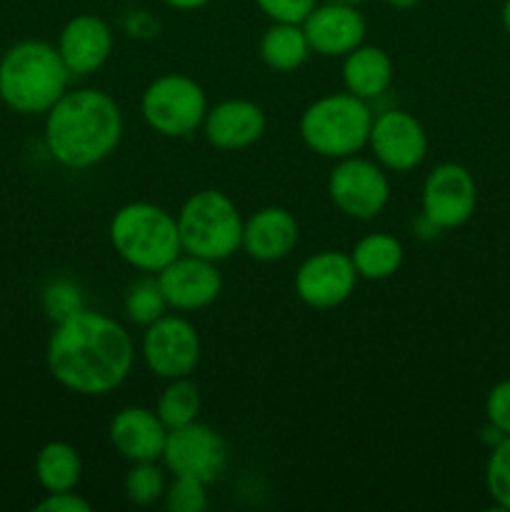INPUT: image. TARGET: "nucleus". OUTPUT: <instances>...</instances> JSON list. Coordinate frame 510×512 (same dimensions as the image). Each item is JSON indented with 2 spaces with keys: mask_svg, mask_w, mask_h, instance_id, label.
<instances>
[{
  "mask_svg": "<svg viewBox=\"0 0 510 512\" xmlns=\"http://www.w3.org/2000/svg\"><path fill=\"white\" fill-rule=\"evenodd\" d=\"M208 108L203 85L183 73L160 75L140 95V115L145 125L163 138L193 135L203 128Z\"/></svg>",
  "mask_w": 510,
  "mask_h": 512,
  "instance_id": "obj_7",
  "label": "nucleus"
},
{
  "mask_svg": "<svg viewBox=\"0 0 510 512\" xmlns=\"http://www.w3.org/2000/svg\"><path fill=\"white\" fill-rule=\"evenodd\" d=\"M340 73H343V88L355 98L370 103L388 93L395 70L393 60L383 48L363 43L345 55Z\"/></svg>",
  "mask_w": 510,
  "mask_h": 512,
  "instance_id": "obj_20",
  "label": "nucleus"
},
{
  "mask_svg": "<svg viewBox=\"0 0 510 512\" xmlns=\"http://www.w3.org/2000/svg\"><path fill=\"white\" fill-rule=\"evenodd\" d=\"M155 278L163 290L168 310L175 313H195L208 308L223 293V275L218 263L188 253L178 255L173 263L155 273Z\"/></svg>",
  "mask_w": 510,
  "mask_h": 512,
  "instance_id": "obj_14",
  "label": "nucleus"
},
{
  "mask_svg": "<svg viewBox=\"0 0 510 512\" xmlns=\"http://www.w3.org/2000/svg\"><path fill=\"white\" fill-rule=\"evenodd\" d=\"M58 48L45 40H20L0 58V100L23 115H45L70 85Z\"/></svg>",
  "mask_w": 510,
  "mask_h": 512,
  "instance_id": "obj_3",
  "label": "nucleus"
},
{
  "mask_svg": "<svg viewBox=\"0 0 510 512\" xmlns=\"http://www.w3.org/2000/svg\"><path fill=\"white\" fill-rule=\"evenodd\" d=\"M38 512H90L93 505L75 490H60V493H48L38 505Z\"/></svg>",
  "mask_w": 510,
  "mask_h": 512,
  "instance_id": "obj_32",
  "label": "nucleus"
},
{
  "mask_svg": "<svg viewBox=\"0 0 510 512\" xmlns=\"http://www.w3.org/2000/svg\"><path fill=\"white\" fill-rule=\"evenodd\" d=\"M500 20H503L505 33L510 35V0H505V3H503V10H500Z\"/></svg>",
  "mask_w": 510,
  "mask_h": 512,
  "instance_id": "obj_36",
  "label": "nucleus"
},
{
  "mask_svg": "<svg viewBox=\"0 0 510 512\" xmlns=\"http://www.w3.org/2000/svg\"><path fill=\"white\" fill-rule=\"evenodd\" d=\"M43 310L55 325L63 323V320L73 318L75 313L85 310L83 290H80L78 283L68 278L53 280L43 290Z\"/></svg>",
  "mask_w": 510,
  "mask_h": 512,
  "instance_id": "obj_27",
  "label": "nucleus"
},
{
  "mask_svg": "<svg viewBox=\"0 0 510 512\" xmlns=\"http://www.w3.org/2000/svg\"><path fill=\"white\" fill-rule=\"evenodd\" d=\"M423 215L438 230L463 228L478 205L473 173L460 163H440L423 180Z\"/></svg>",
  "mask_w": 510,
  "mask_h": 512,
  "instance_id": "obj_11",
  "label": "nucleus"
},
{
  "mask_svg": "<svg viewBox=\"0 0 510 512\" xmlns=\"http://www.w3.org/2000/svg\"><path fill=\"white\" fill-rule=\"evenodd\" d=\"M268 130V115L258 103L245 98H228L208 108L203 133L213 148L245 150L258 143Z\"/></svg>",
  "mask_w": 510,
  "mask_h": 512,
  "instance_id": "obj_17",
  "label": "nucleus"
},
{
  "mask_svg": "<svg viewBox=\"0 0 510 512\" xmlns=\"http://www.w3.org/2000/svg\"><path fill=\"white\" fill-rule=\"evenodd\" d=\"M368 148L373 150L375 163L388 173H410L428 155V133L413 113L390 108L373 115Z\"/></svg>",
  "mask_w": 510,
  "mask_h": 512,
  "instance_id": "obj_12",
  "label": "nucleus"
},
{
  "mask_svg": "<svg viewBox=\"0 0 510 512\" xmlns=\"http://www.w3.org/2000/svg\"><path fill=\"white\" fill-rule=\"evenodd\" d=\"M110 445L130 463H153L163 458L168 428L158 413L143 405L118 410L108 425Z\"/></svg>",
  "mask_w": 510,
  "mask_h": 512,
  "instance_id": "obj_18",
  "label": "nucleus"
},
{
  "mask_svg": "<svg viewBox=\"0 0 510 512\" xmlns=\"http://www.w3.org/2000/svg\"><path fill=\"white\" fill-rule=\"evenodd\" d=\"M45 363L55 383L65 390L100 398L128 380L135 363V345L118 320L85 308L55 325Z\"/></svg>",
  "mask_w": 510,
  "mask_h": 512,
  "instance_id": "obj_1",
  "label": "nucleus"
},
{
  "mask_svg": "<svg viewBox=\"0 0 510 512\" xmlns=\"http://www.w3.org/2000/svg\"><path fill=\"white\" fill-rule=\"evenodd\" d=\"M83 478V458L65 440H50L35 455V480L45 493L75 490Z\"/></svg>",
  "mask_w": 510,
  "mask_h": 512,
  "instance_id": "obj_23",
  "label": "nucleus"
},
{
  "mask_svg": "<svg viewBox=\"0 0 510 512\" xmlns=\"http://www.w3.org/2000/svg\"><path fill=\"white\" fill-rule=\"evenodd\" d=\"M168 8L183 10V13H190V10H200L210 3V0H163Z\"/></svg>",
  "mask_w": 510,
  "mask_h": 512,
  "instance_id": "obj_33",
  "label": "nucleus"
},
{
  "mask_svg": "<svg viewBox=\"0 0 510 512\" xmlns=\"http://www.w3.org/2000/svg\"><path fill=\"white\" fill-rule=\"evenodd\" d=\"M160 460H163L168 473L210 485L220 478V473L228 465V445L218 430L200 423V420H193L183 428L168 430V440H165Z\"/></svg>",
  "mask_w": 510,
  "mask_h": 512,
  "instance_id": "obj_10",
  "label": "nucleus"
},
{
  "mask_svg": "<svg viewBox=\"0 0 510 512\" xmlns=\"http://www.w3.org/2000/svg\"><path fill=\"white\" fill-rule=\"evenodd\" d=\"M155 413L168 430L193 423L200 415V388L190 378L168 380L155 403Z\"/></svg>",
  "mask_w": 510,
  "mask_h": 512,
  "instance_id": "obj_24",
  "label": "nucleus"
},
{
  "mask_svg": "<svg viewBox=\"0 0 510 512\" xmlns=\"http://www.w3.org/2000/svg\"><path fill=\"white\" fill-rule=\"evenodd\" d=\"M485 418L500 433L510 435V378L500 380L490 388L488 398H485Z\"/></svg>",
  "mask_w": 510,
  "mask_h": 512,
  "instance_id": "obj_31",
  "label": "nucleus"
},
{
  "mask_svg": "<svg viewBox=\"0 0 510 512\" xmlns=\"http://www.w3.org/2000/svg\"><path fill=\"white\" fill-rule=\"evenodd\" d=\"M298 240L300 225L295 215L280 205H268L245 220L240 250L258 263H278L293 253Z\"/></svg>",
  "mask_w": 510,
  "mask_h": 512,
  "instance_id": "obj_19",
  "label": "nucleus"
},
{
  "mask_svg": "<svg viewBox=\"0 0 510 512\" xmlns=\"http://www.w3.org/2000/svg\"><path fill=\"white\" fill-rule=\"evenodd\" d=\"M373 110L348 90L313 100L300 115V138L305 148L328 160H343L368 148Z\"/></svg>",
  "mask_w": 510,
  "mask_h": 512,
  "instance_id": "obj_6",
  "label": "nucleus"
},
{
  "mask_svg": "<svg viewBox=\"0 0 510 512\" xmlns=\"http://www.w3.org/2000/svg\"><path fill=\"white\" fill-rule=\"evenodd\" d=\"M328 195L345 218L368 223L390 203L388 170L360 155L335 160L328 175Z\"/></svg>",
  "mask_w": 510,
  "mask_h": 512,
  "instance_id": "obj_8",
  "label": "nucleus"
},
{
  "mask_svg": "<svg viewBox=\"0 0 510 512\" xmlns=\"http://www.w3.org/2000/svg\"><path fill=\"white\" fill-rule=\"evenodd\" d=\"M358 280L350 253L320 250L298 265L293 285L303 305L313 310H333L350 300Z\"/></svg>",
  "mask_w": 510,
  "mask_h": 512,
  "instance_id": "obj_13",
  "label": "nucleus"
},
{
  "mask_svg": "<svg viewBox=\"0 0 510 512\" xmlns=\"http://www.w3.org/2000/svg\"><path fill=\"white\" fill-rule=\"evenodd\" d=\"M108 235L115 253L140 273H160L183 255L175 215L145 200H133L115 210Z\"/></svg>",
  "mask_w": 510,
  "mask_h": 512,
  "instance_id": "obj_4",
  "label": "nucleus"
},
{
  "mask_svg": "<svg viewBox=\"0 0 510 512\" xmlns=\"http://www.w3.org/2000/svg\"><path fill=\"white\" fill-rule=\"evenodd\" d=\"M503 438H505V435L500 433V430L495 428V425H490V423L485 425L483 430H480V440H483V443L488 445V448H495V445H498Z\"/></svg>",
  "mask_w": 510,
  "mask_h": 512,
  "instance_id": "obj_34",
  "label": "nucleus"
},
{
  "mask_svg": "<svg viewBox=\"0 0 510 512\" xmlns=\"http://www.w3.org/2000/svg\"><path fill=\"white\" fill-rule=\"evenodd\" d=\"M125 498L138 508H148L163 500L168 480H165V470L160 468L158 460L153 463H133V468L125 473L123 480Z\"/></svg>",
  "mask_w": 510,
  "mask_h": 512,
  "instance_id": "obj_25",
  "label": "nucleus"
},
{
  "mask_svg": "<svg viewBox=\"0 0 510 512\" xmlns=\"http://www.w3.org/2000/svg\"><path fill=\"white\" fill-rule=\"evenodd\" d=\"M485 488L498 508L510 510V435L490 448L485 463Z\"/></svg>",
  "mask_w": 510,
  "mask_h": 512,
  "instance_id": "obj_28",
  "label": "nucleus"
},
{
  "mask_svg": "<svg viewBox=\"0 0 510 512\" xmlns=\"http://www.w3.org/2000/svg\"><path fill=\"white\" fill-rule=\"evenodd\" d=\"M175 220L183 253L195 258L220 263L243 248L245 218L235 200L223 190L205 188L188 195Z\"/></svg>",
  "mask_w": 510,
  "mask_h": 512,
  "instance_id": "obj_5",
  "label": "nucleus"
},
{
  "mask_svg": "<svg viewBox=\"0 0 510 512\" xmlns=\"http://www.w3.org/2000/svg\"><path fill=\"white\" fill-rule=\"evenodd\" d=\"M385 3H388L390 8H395V10H410V8H415L420 0H385Z\"/></svg>",
  "mask_w": 510,
  "mask_h": 512,
  "instance_id": "obj_35",
  "label": "nucleus"
},
{
  "mask_svg": "<svg viewBox=\"0 0 510 512\" xmlns=\"http://www.w3.org/2000/svg\"><path fill=\"white\" fill-rule=\"evenodd\" d=\"M260 58L275 73H295L310 58V43L303 23H270L260 38Z\"/></svg>",
  "mask_w": 510,
  "mask_h": 512,
  "instance_id": "obj_21",
  "label": "nucleus"
},
{
  "mask_svg": "<svg viewBox=\"0 0 510 512\" xmlns=\"http://www.w3.org/2000/svg\"><path fill=\"white\" fill-rule=\"evenodd\" d=\"M330 3H345V5H363V3H368V0H330Z\"/></svg>",
  "mask_w": 510,
  "mask_h": 512,
  "instance_id": "obj_37",
  "label": "nucleus"
},
{
  "mask_svg": "<svg viewBox=\"0 0 510 512\" xmlns=\"http://www.w3.org/2000/svg\"><path fill=\"white\" fill-rule=\"evenodd\" d=\"M123 110L100 88L68 90L45 113V148L68 170H88L108 160L123 140Z\"/></svg>",
  "mask_w": 510,
  "mask_h": 512,
  "instance_id": "obj_2",
  "label": "nucleus"
},
{
  "mask_svg": "<svg viewBox=\"0 0 510 512\" xmlns=\"http://www.w3.org/2000/svg\"><path fill=\"white\" fill-rule=\"evenodd\" d=\"M320 0H255L270 23H303Z\"/></svg>",
  "mask_w": 510,
  "mask_h": 512,
  "instance_id": "obj_30",
  "label": "nucleus"
},
{
  "mask_svg": "<svg viewBox=\"0 0 510 512\" xmlns=\"http://www.w3.org/2000/svg\"><path fill=\"white\" fill-rule=\"evenodd\" d=\"M350 260L355 273L363 280H388L400 270L405 260V248L395 235L368 233L353 245Z\"/></svg>",
  "mask_w": 510,
  "mask_h": 512,
  "instance_id": "obj_22",
  "label": "nucleus"
},
{
  "mask_svg": "<svg viewBox=\"0 0 510 512\" xmlns=\"http://www.w3.org/2000/svg\"><path fill=\"white\" fill-rule=\"evenodd\" d=\"M123 308L130 323L143 325V328H148L150 323L163 318L165 310H168V303H165L158 278H143L135 285H130Z\"/></svg>",
  "mask_w": 510,
  "mask_h": 512,
  "instance_id": "obj_26",
  "label": "nucleus"
},
{
  "mask_svg": "<svg viewBox=\"0 0 510 512\" xmlns=\"http://www.w3.org/2000/svg\"><path fill=\"white\" fill-rule=\"evenodd\" d=\"M310 50L323 58H345L350 50L365 43L368 23L358 5L320 0L303 20Z\"/></svg>",
  "mask_w": 510,
  "mask_h": 512,
  "instance_id": "obj_15",
  "label": "nucleus"
},
{
  "mask_svg": "<svg viewBox=\"0 0 510 512\" xmlns=\"http://www.w3.org/2000/svg\"><path fill=\"white\" fill-rule=\"evenodd\" d=\"M160 503L170 512H203L208 508V493H205V483L193 478H180L173 475V483H168L165 495Z\"/></svg>",
  "mask_w": 510,
  "mask_h": 512,
  "instance_id": "obj_29",
  "label": "nucleus"
},
{
  "mask_svg": "<svg viewBox=\"0 0 510 512\" xmlns=\"http://www.w3.org/2000/svg\"><path fill=\"white\" fill-rule=\"evenodd\" d=\"M145 365L163 380L190 378L200 363V335L195 325L183 315H168L150 323L140 343Z\"/></svg>",
  "mask_w": 510,
  "mask_h": 512,
  "instance_id": "obj_9",
  "label": "nucleus"
},
{
  "mask_svg": "<svg viewBox=\"0 0 510 512\" xmlns=\"http://www.w3.org/2000/svg\"><path fill=\"white\" fill-rule=\"evenodd\" d=\"M113 28L100 15L80 13L63 25L58 35V53L73 78H85L103 68L113 55Z\"/></svg>",
  "mask_w": 510,
  "mask_h": 512,
  "instance_id": "obj_16",
  "label": "nucleus"
}]
</instances>
